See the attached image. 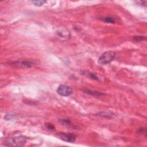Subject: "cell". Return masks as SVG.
Returning <instances> with one entry per match:
<instances>
[{"label": "cell", "mask_w": 147, "mask_h": 147, "mask_svg": "<svg viewBox=\"0 0 147 147\" xmlns=\"http://www.w3.org/2000/svg\"><path fill=\"white\" fill-rule=\"evenodd\" d=\"M97 116L106 117V118H112L114 116V114L111 112H108V111H102L97 114Z\"/></svg>", "instance_id": "9"}, {"label": "cell", "mask_w": 147, "mask_h": 147, "mask_svg": "<svg viewBox=\"0 0 147 147\" xmlns=\"http://www.w3.org/2000/svg\"><path fill=\"white\" fill-rule=\"evenodd\" d=\"M34 64L35 63L33 61L27 60L14 61V62L10 63V65L16 67H19V68H30L32 66H33Z\"/></svg>", "instance_id": "5"}, {"label": "cell", "mask_w": 147, "mask_h": 147, "mask_svg": "<svg viewBox=\"0 0 147 147\" xmlns=\"http://www.w3.org/2000/svg\"><path fill=\"white\" fill-rule=\"evenodd\" d=\"M27 139L24 136H19L14 138H6L4 140V145L9 146H24L26 142Z\"/></svg>", "instance_id": "1"}, {"label": "cell", "mask_w": 147, "mask_h": 147, "mask_svg": "<svg viewBox=\"0 0 147 147\" xmlns=\"http://www.w3.org/2000/svg\"><path fill=\"white\" fill-rule=\"evenodd\" d=\"M84 92L85 93H87L88 94L93 95V96H95V97H100V96H102L104 95V94H103L99 92H95V91H92L90 90L89 89H86L84 90Z\"/></svg>", "instance_id": "8"}, {"label": "cell", "mask_w": 147, "mask_h": 147, "mask_svg": "<svg viewBox=\"0 0 147 147\" xmlns=\"http://www.w3.org/2000/svg\"><path fill=\"white\" fill-rule=\"evenodd\" d=\"M57 93L58 94L63 97H68L72 94V89L66 84L60 85L57 89Z\"/></svg>", "instance_id": "4"}, {"label": "cell", "mask_w": 147, "mask_h": 147, "mask_svg": "<svg viewBox=\"0 0 147 147\" xmlns=\"http://www.w3.org/2000/svg\"><path fill=\"white\" fill-rule=\"evenodd\" d=\"M59 122L61 123V124L64 126H69L71 125V122L69 118H63V119H60L59 120Z\"/></svg>", "instance_id": "11"}, {"label": "cell", "mask_w": 147, "mask_h": 147, "mask_svg": "<svg viewBox=\"0 0 147 147\" xmlns=\"http://www.w3.org/2000/svg\"><path fill=\"white\" fill-rule=\"evenodd\" d=\"M82 74L86 75V76H88L89 78H90V79H94V80L99 81V78L94 73H93V72H90V71H82Z\"/></svg>", "instance_id": "7"}, {"label": "cell", "mask_w": 147, "mask_h": 147, "mask_svg": "<svg viewBox=\"0 0 147 147\" xmlns=\"http://www.w3.org/2000/svg\"><path fill=\"white\" fill-rule=\"evenodd\" d=\"M134 40H135V41H136V42H142V41H143L144 40H145V37L136 36L134 37Z\"/></svg>", "instance_id": "14"}, {"label": "cell", "mask_w": 147, "mask_h": 147, "mask_svg": "<svg viewBox=\"0 0 147 147\" xmlns=\"http://www.w3.org/2000/svg\"><path fill=\"white\" fill-rule=\"evenodd\" d=\"M101 20L103 21L106 22L109 24H114L116 22V20L114 18L111 17H104L101 18Z\"/></svg>", "instance_id": "10"}, {"label": "cell", "mask_w": 147, "mask_h": 147, "mask_svg": "<svg viewBox=\"0 0 147 147\" xmlns=\"http://www.w3.org/2000/svg\"><path fill=\"white\" fill-rule=\"evenodd\" d=\"M116 56V53L114 51H108L104 52L98 59V63L105 65L111 63Z\"/></svg>", "instance_id": "2"}, {"label": "cell", "mask_w": 147, "mask_h": 147, "mask_svg": "<svg viewBox=\"0 0 147 147\" xmlns=\"http://www.w3.org/2000/svg\"><path fill=\"white\" fill-rule=\"evenodd\" d=\"M55 136L64 142L70 143H74L76 139L75 134L71 133H65V132H59L56 134Z\"/></svg>", "instance_id": "3"}, {"label": "cell", "mask_w": 147, "mask_h": 147, "mask_svg": "<svg viewBox=\"0 0 147 147\" xmlns=\"http://www.w3.org/2000/svg\"><path fill=\"white\" fill-rule=\"evenodd\" d=\"M33 4L37 6V7H41L43 5H44V4L47 2L46 1H43V0H36V1H33Z\"/></svg>", "instance_id": "13"}, {"label": "cell", "mask_w": 147, "mask_h": 147, "mask_svg": "<svg viewBox=\"0 0 147 147\" xmlns=\"http://www.w3.org/2000/svg\"><path fill=\"white\" fill-rule=\"evenodd\" d=\"M45 126H46V128H47V129H48V131H55V126L52 124L51 123H45Z\"/></svg>", "instance_id": "12"}, {"label": "cell", "mask_w": 147, "mask_h": 147, "mask_svg": "<svg viewBox=\"0 0 147 147\" xmlns=\"http://www.w3.org/2000/svg\"><path fill=\"white\" fill-rule=\"evenodd\" d=\"M14 117V114H7L5 117H4V118L6 120H10L12 118H13Z\"/></svg>", "instance_id": "15"}, {"label": "cell", "mask_w": 147, "mask_h": 147, "mask_svg": "<svg viewBox=\"0 0 147 147\" xmlns=\"http://www.w3.org/2000/svg\"><path fill=\"white\" fill-rule=\"evenodd\" d=\"M56 34L58 36L60 37L61 39H63L64 40H69L71 37V33L66 28H60L57 30Z\"/></svg>", "instance_id": "6"}]
</instances>
